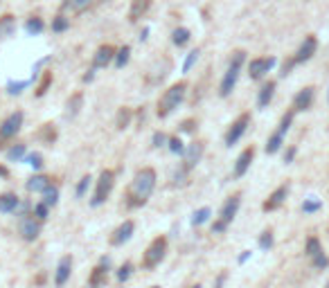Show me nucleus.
<instances>
[{
  "instance_id": "37998d69",
  "label": "nucleus",
  "mask_w": 329,
  "mask_h": 288,
  "mask_svg": "<svg viewBox=\"0 0 329 288\" xmlns=\"http://www.w3.org/2000/svg\"><path fill=\"white\" fill-rule=\"evenodd\" d=\"M210 207H201V209H196L194 214H192V225H194V228H198V225H203L207 221V218H210Z\"/></svg>"
},
{
  "instance_id": "20e7f679",
  "label": "nucleus",
  "mask_w": 329,
  "mask_h": 288,
  "mask_svg": "<svg viewBox=\"0 0 329 288\" xmlns=\"http://www.w3.org/2000/svg\"><path fill=\"white\" fill-rule=\"evenodd\" d=\"M316 52H318V36L316 34H307L305 41L300 43V48L295 50V54L289 56V59L282 63V72H280V75L282 77L291 75V70H293L295 66H302V63H307V61H311Z\"/></svg>"
},
{
  "instance_id": "0e129e2a",
  "label": "nucleus",
  "mask_w": 329,
  "mask_h": 288,
  "mask_svg": "<svg viewBox=\"0 0 329 288\" xmlns=\"http://www.w3.org/2000/svg\"><path fill=\"white\" fill-rule=\"evenodd\" d=\"M327 97H329V95H327Z\"/></svg>"
},
{
  "instance_id": "4c0bfd02",
  "label": "nucleus",
  "mask_w": 329,
  "mask_h": 288,
  "mask_svg": "<svg viewBox=\"0 0 329 288\" xmlns=\"http://www.w3.org/2000/svg\"><path fill=\"white\" fill-rule=\"evenodd\" d=\"M91 185H93V176H91V174L81 176V178H79V182H77L75 196H77V198H83V196L88 194V189H91Z\"/></svg>"
},
{
  "instance_id": "3c124183",
  "label": "nucleus",
  "mask_w": 329,
  "mask_h": 288,
  "mask_svg": "<svg viewBox=\"0 0 329 288\" xmlns=\"http://www.w3.org/2000/svg\"><path fill=\"white\" fill-rule=\"evenodd\" d=\"M25 160H27V165H29V167H34L36 171H39L41 167H43V155H41V153H29Z\"/></svg>"
},
{
  "instance_id": "5fc2aeb1",
  "label": "nucleus",
  "mask_w": 329,
  "mask_h": 288,
  "mask_svg": "<svg viewBox=\"0 0 329 288\" xmlns=\"http://www.w3.org/2000/svg\"><path fill=\"white\" fill-rule=\"evenodd\" d=\"M226 279H228V272H219V275H217V281H214V288H223Z\"/></svg>"
},
{
  "instance_id": "de8ad7c7",
  "label": "nucleus",
  "mask_w": 329,
  "mask_h": 288,
  "mask_svg": "<svg viewBox=\"0 0 329 288\" xmlns=\"http://www.w3.org/2000/svg\"><path fill=\"white\" fill-rule=\"evenodd\" d=\"M167 142H169V138H167L163 131H156L154 138H151V146L154 149H163V146H167Z\"/></svg>"
},
{
  "instance_id": "a18cd8bd",
  "label": "nucleus",
  "mask_w": 329,
  "mask_h": 288,
  "mask_svg": "<svg viewBox=\"0 0 329 288\" xmlns=\"http://www.w3.org/2000/svg\"><path fill=\"white\" fill-rule=\"evenodd\" d=\"M32 214H34L36 218H39L41 223H45V221H48V216H50V207L45 205L43 201H41V203H36V205L32 207Z\"/></svg>"
},
{
  "instance_id": "13d9d810",
  "label": "nucleus",
  "mask_w": 329,
  "mask_h": 288,
  "mask_svg": "<svg viewBox=\"0 0 329 288\" xmlns=\"http://www.w3.org/2000/svg\"><path fill=\"white\" fill-rule=\"evenodd\" d=\"M7 174H9V171H7V167H3V165H0V178H7Z\"/></svg>"
},
{
  "instance_id": "e433bc0d",
  "label": "nucleus",
  "mask_w": 329,
  "mask_h": 288,
  "mask_svg": "<svg viewBox=\"0 0 329 288\" xmlns=\"http://www.w3.org/2000/svg\"><path fill=\"white\" fill-rule=\"evenodd\" d=\"M257 243H259V250H264V252H268L271 248H273V243H275V237H273V230H264L262 234H259V239H257Z\"/></svg>"
},
{
  "instance_id": "4468645a",
  "label": "nucleus",
  "mask_w": 329,
  "mask_h": 288,
  "mask_svg": "<svg viewBox=\"0 0 329 288\" xmlns=\"http://www.w3.org/2000/svg\"><path fill=\"white\" fill-rule=\"evenodd\" d=\"M108 268H111V259H108V257H102V259H99V264L95 266V268H93L91 277H88V286H91V288L106 286V281H108Z\"/></svg>"
},
{
  "instance_id": "72a5a7b5",
  "label": "nucleus",
  "mask_w": 329,
  "mask_h": 288,
  "mask_svg": "<svg viewBox=\"0 0 329 288\" xmlns=\"http://www.w3.org/2000/svg\"><path fill=\"white\" fill-rule=\"evenodd\" d=\"M293 119H295V111H286L284 115H282V119H280V124H278V129L275 131L286 138V133H289L291 126H293Z\"/></svg>"
},
{
  "instance_id": "58836bf2",
  "label": "nucleus",
  "mask_w": 329,
  "mask_h": 288,
  "mask_svg": "<svg viewBox=\"0 0 329 288\" xmlns=\"http://www.w3.org/2000/svg\"><path fill=\"white\" fill-rule=\"evenodd\" d=\"M52 79H54V77H52V70H45V72H43V79H41V83L36 86V92H34V95H36V97H43L45 92H48V88L52 86Z\"/></svg>"
},
{
  "instance_id": "bf43d9fd",
  "label": "nucleus",
  "mask_w": 329,
  "mask_h": 288,
  "mask_svg": "<svg viewBox=\"0 0 329 288\" xmlns=\"http://www.w3.org/2000/svg\"><path fill=\"white\" fill-rule=\"evenodd\" d=\"M192 288H201V286H198V284H196V286H192Z\"/></svg>"
},
{
  "instance_id": "6e6d98bb",
  "label": "nucleus",
  "mask_w": 329,
  "mask_h": 288,
  "mask_svg": "<svg viewBox=\"0 0 329 288\" xmlns=\"http://www.w3.org/2000/svg\"><path fill=\"white\" fill-rule=\"evenodd\" d=\"M93 79H95V68H91V70H88L86 75L81 77V81H83V83H91Z\"/></svg>"
},
{
  "instance_id": "052dcab7",
  "label": "nucleus",
  "mask_w": 329,
  "mask_h": 288,
  "mask_svg": "<svg viewBox=\"0 0 329 288\" xmlns=\"http://www.w3.org/2000/svg\"><path fill=\"white\" fill-rule=\"evenodd\" d=\"M149 288H160V286H149Z\"/></svg>"
},
{
  "instance_id": "6ab92c4d",
  "label": "nucleus",
  "mask_w": 329,
  "mask_h": 288,
  "mask_svg": "<svg viewBox=\"0 0 329 288\" xmlns=\"http://www.w3.org/2000/svg\"><path fill=\"white\" fill-rule=\"evenodd\" d=\"M253 160H255V146L250 144L246 146V149L239 153V158L234 160V167H232V176L234 178H242V176H246V171L250 169V165H253Z\"/></svg>"
},
{
  "instance_id": "e2e57ef3",
  "label": "nucleus",
  "mask_w": 329,
  "mask_h": 288,
  "mask_svg": "<svg viewBox=\"0 0 329 288\" xmlns=\"http://www.w3.org/2000/svg\"><path fill=\"white\" fill-rule=\"evenodd\" d=\"M102 3H108V0H102Z\"/></svg>"
},
{
  "instance_id": "c85d7f7f",
  "label": "nucleus",
  "mask_w": 329,
  "mask_h": 288,
  "mask_svg": "<svg viewBox=\"0 0 329 288\" xmlns=\"http://www.w3.org/2000/svg\"><path fill=\"white\" fill-rule=\"evenodd\" d=\"M282 144H284V135H280L278 131H273V133H271V138L266 140L264 151H266L268 155H275V153H278V151L282 149Z\"/></svg>"
},
{
  "instance_id": "a878e982",
  "label": "nucleus",
  "mask_w": 329,
  "mask_h": 288,
  "mask_svg": "<svg viewBox=\"0 0 329 288\" xmlns=\"http://www.w3.org/2000/svg\"><path fill=\"white\" fill-rule=\"evenodd\" d=\"M20 207V198L14 191H5L0 194V212L3 214H12Z\"/></svg>"
},
{
  "instance_id": "39448f33",
  "label": "nucleus",
  "mask_w": 329,
  "mask_h": 288,
  "mask_svg": "<svg viewBox=\"0 0 329 288\" xmlns=\"http://www.w3.org/2000/svg\"><path fill=\"white\" fill-rule=\"evenodd\" d=\"M239 207H242V191H234L232 196H228L226 201H223L221 209H219V218L212 223V232L214 234H223L228 230V225L234 221V216H237Z\"/></svg>"
},
{
  "instance_id": "f704fd0d",
  "label": "nucleus",
  "mask_w": 329,
  "mask_h": 288,
  "mask_svg": "<svg viewBox=\"0 0 329 288\" xmlns=\"http://www.w3.org/2000/svg\"><path fill=\"white\" fill-rule=\"evenodd\" d=\"M129 59H131V45H122V48L117 50L115 61H113V63H115L117 70H122V68L129 63Z\"/></svg>"
},
{
  "instance_id": "864d4df0",
  "label": "nucleus",
  "mask_w": 329,
  "mask_h": 288,
  "mask_svg": "<svg viewBox=\"0 0 329 288\" xmlns=\"http://www.w3.org/2000/svg\"><path fill=\"white\" fill-rule=\"evenodd\" d=\"M196 126V119H185V122L181 124V133H192Z\"/></svg>"
},
{
  "instance_id": "2f4dec72",
  "label": "nucleus",
  "mask_w": 329,
  "mask_h": 288,
  "mask_svg": "<svg viewBox=\"0 0 329 288\" xmlns=\"http://www.w3.org/2000/svg\"><path fill=\"white\" fill-rule=\"evenodd\" d=\"M50 29L54 34H64L70 29V18L66 16V14H56L54 18H52V25H50Z\"/></svg>"
},
{
  "instance_id": "412c9836",
  "label": "nucleus",
  "mask_w": 329,
  "mask_h": 288,
  "mask_svg": "<svg viewBox=\"0 0 329 288\" xmlns=\"http://www.w3.org/2000/svg\"><path fill=\"white\" fill-rule=\"evenodd\" d=\"M158 66H160V59H156V61H154V66L149 68L147 77H144V79H147V83H151V86L160 83V81H163L165 77L171 72V61H169V59H167V63H165L163 68H158Z\"/></svg>"
},
{
  "instance_id": "cd10ccee",
  "label": "nucleus",
  "mask_w": 329,
  "mask_h": 288,
  "mask_svg": "<svg viewBox=\"0 0 329 288\" xmlns=\"http://www.w3.org/2000/svg\"><path fill=\"white\" fill-rule=\"evenodd\" d=\"M131 119H133V108L122 106V108L117 111V117H115V126H117V131H124V129L131 126Z\"/></svg>"
},
{
  "instance_id": "f8f14e48",
  "label": "nucleus",
  "mask_w": 329,
  "mask_h": 288,
  "mask_svg": "<svg viewBox=\"0 0 329 288\" xmlns=\"http://www.w3.org/2000/svg\"><path fill=\"white\" fill-rule=\"evenodd\" d=\"M250 126V113H242L237 119L230 124V129L226 131V138H223V142H226V146H234L239 142V140L244 138V133L248 131Z\"/></svg>"
},
{
  "instance_id": "a211bd4d",
  "label": "nucleus",
  "mask_w": 329,
  "mask_h": 288,
  "mask_svg": "<svg viewBox=\"0 0 329 288\" xmlns=\"http://www.w3.org/2000/svg\"><path fill=\"white\" fill-rule=\"evenodd\" d=\"M286 196H289V182H284V185H280L278 189H273L268 194V198L262 203V209L264 212H275L278 207L284 205Z\"/></svg>"
},
{
  "instance_id": "423d86ee",
  "label": "nucleus",
  "mask_w": 329,
  "mask_h": 288,
  "mask_svg": "<svg viewBox=\"0 0 329 288\" xmlns=\"http://www.w3.org/2000/svg\"><path fill=\"white\" fill-rule=\"evenodd\" d=\"M23 119H25L23 111H14L0 122V149L12 144V140L16 138L20 133V129H23Z\"/></svg>"
},
{
  "instance_id": "c03bdc74",
  "label": "nucleus",
  "mask_w": 329,
  "mask_h": 288,
  "mask_svg": "<svg viewBox=\"0 0 329 288\" xmlns=\"http://www.w3.org/2000/svg\"><path fill=\"white\" fill-rule=\"evenodd\" d=\"M39 138L43 140V142H48V144L54 142V140H56V129H54V124H43V129H41Z\"/></svg>"
},
{
  "instance_id": "bb28decb",
  "label": "nucleus",
  "mask_w": 329,
  "mask_h": 288,
  "mask_svg": "<svg viewBox=\"0 0 329 288\" xmlns=\"http://www.w3.org/2000/svg\"><path fill=\"white\" fill-rule=\"evenodd\" d=\"M14 29H16V18H14L12 14H3V16H0V41L9 39V36L14 34Z\"/></svg>"
},
{
  "instance_id": "6e6552de",
  "label": "nucleus",
  "mask_w": 329,
  "mask_h": 288,
  "mask_svg": "<svg viewBox=\"0 0 329 288\" xmlns=\"http://www.w3.org/2000/svg\"><path fill=\"white\" fill-rule=\"evenodd\" d=\"M165 257H167V237H156L149 243V248L142 252V268L144 270L158 268Z\"/></svg>"
},
{
  "instance_id": "f3484780",
  "label": "nucleus",
  "mask_w": 329,
  "mask_h": 288,
  "mask_svg": "<svg viewBox=\"0 0 329 288\" xmlns=\"http://www.w3.org/2000/svg\"><path fill=\"white\" fill-rule=\"evenodd\" d=\"M133 232H135V223H133V221H124V223H119L117 228L111 232V237H108V243L115 245V248H119V245H124L129 239L133 237Z\"/></svg>"
},
{
  "instance_id": "ea45409f",
  "label": "nucleus",
  "mask_w": 329,
  "mask_h": 288,
  "mask_svg": "<svg viewBox=\"0 0 329 288\" xmlns=\"http://www.w3.org/2000/svg\"><path fill=\"white\" fill-rule=\"evenodd\" d=\"M43 203H45L48 207H54L56 203H59V187H56V185L48 187V189L43 191Z\"/></svg>"
},
{
  "instance_id": "79ce46f5",
  "label": "nucleus",
  "mask_w": 329,
  "mask_h": 288,
  "mask_svg": "<svg viewBox=\"0 0 329 288\" xmlns=\"http://www.w3.org/2000/svg\"><path fill=\"white\" fill-rule=\"evenodd\" d=\"M167 149H169L174 155H181V158H183V153H185V144H183V140L178 138V135H171L169 142H167Z\"/></svg>"
},
{
  "instance_id": "393cba45",
  "label": "nucleus",
  "mask_w": 329,
  "mask_h": 288,
  "mask_svg": "<svg viewBox=\"0 0 329 288\" xmlns=\"http://www.w3.org/2000/svg\"><path fill=\"white\" fill-rule=\"evenodd\" d=\"M83 108V92H72L66 102V119H75Z\"/></svg>"
},
{
  "instance_id": "2eb2a0df",
  "label": "nucleus",
  "mask_w": 329,
  "mask_h": 288,
  "mask_svg": "<svg viewBox=\"0 0 329 288\" xmlns=\"http://www.w3.org/2000/svg\"><path fill=\"white\" fill-rule=\"evenodd\" d=\"M115 54H117V48H113V45H99L95 50V54H93V68L95 70H102V68H108L115 61Z\"/></svg>"
},
{
  "instance_id": "473e14b6",
  "label": "nucleus",
  "mask_w": 329,
  "mask_h": 288,
  "mask_svg": "<svg viewBox=\"0 0 329 288\" xmlns=\"http://www.w3.org/2000/svg\"><path fill=\"white\" fill-rule=\"evenodd\" d=\"M43 29H45V20L41 16H32V18H27V23H25V32H27L29 36H39Z\"/></svg>"
},
{
  "instance_id": "5701e85b",
  "label": "nucleus",
  "mask_w": 329,
  "mask_h": 288,
  "mask_svg": "<svg viewBox=\"0 0 329 288\" xmlns=\"http://www.w3.org/2000/svg\"><path fill=\"white\" fill-rule=\"evenodd\" d=\"M275 88H278V81H273V79L262 83V88H259V92H257V108H266L271 102H273Z\"/></svg>"
},
{
  "instance_id": "ddd939ff",
  "label": "nucleus",
  "mask_w": 329,
  "mask_h": 288,
  "mask_svg": "<svg viewBox=\"0 0 329 288\" xmlns=\"http://www.w3.org/2000/svg\"><path fill=\"white\" fill-rule=\"evenodd\" d=\"M313 102H316V88H313V86H305V88H300V90L295 92L291 111H295V113H307V111H309V108L313 106Z\"/></svg>"
},
{
  "instance_id": "8fccbe9b",
  "label": "nucleus",
  "mask_w": 329,
  "mask_h": 288,
  "mask_svg": "<svg viewBox=\"0 0 329 288\" xmlns=\"http://www.w3.org/2000/svg\"><path fill=\"white\" fill-rule=\"evenodd\" d=\"M198 54H201V52H198V50H192L190 54H187L185 63H183V72H190V70H192V66H194L196 61H198Z\"/></svg>"
},
{
  "instance_id": "a19ab883",
  "label": "nucleus",
  "mask_w": 329,
  "mask_h": 288,
  "mask_svg": "<svg viewBox=\"0 0 329 288\" xmlns=\"http://www.w3.org/2000/svg\"><path fill=\"white\" fill-rule=\"evenodd\" d=\"M133 275V264L131 261H124L122 266L117 268V284H124V281H129Z\"/></svg>"
},
{
  "instance_id": "7ed1b4c3",
  "label": "nucleus",
  "mask_w": 329,
  "mask_h": 288,
  "mask_svg": "<svg viewBox=\"0 0 329 288\" xmlns=\"http://www.w3.org/2000/svg\"><path fill=\"white\" fill-rule=\"evenodd\" d=\"M246 63V52L244 50H234L230 61H228V68L226 72H223V79L219 83V97H230V92L234 90V86H237L239 81V75H242V68Z\"/></svg>"
},
{
  "instance_id": "dca6fc26",
  "label": "nucleus",
  "mask_w": 329,
  "mask_h": 288,
  "mask_svg": "<svg viewBox=\"0 0 329 288\" xmlns=\"http://www.w3.org/2000/svg\"><path fill=\"white\" fill-rule=\"evenodd\" d=\"M72 254H64L59 259V264H56V270H54V286L56 288H64L68 284V279H70L72 275Z\"/></svg>"
},
{
  "instance_id": "f03ea898",
  "label": "nucleus",
  "mask_w": 329,
  "mask_h": 288,
  "mask_svg": "<svg viewBox=\"0 0 329 288\" xmlns=\"http://www.w3.org/2000/svg\"><path fill=\"white\" fill-rule=\"evenodd\" d=\"M185 95H187V81H176V83H171V86L167 88L163 95H160V99H158V108H156V115H158L160 119L169 117V115L174 113L183 102H185Z\"/></svg>"
},
{
  "instance_id": "aec40b11",
  "label": "nucleus",
  "mask_w": 329,
  "mask_h": 288,
  "mask_svg": "<svg viewBox=\"0 0 329 288\" xmlns=\"http://www.w3.org/2000/svg\"><path fill=\"white\" fill-rule=\"evenodd\" d=\"M48 187H52V178L48 174H34L27 178V182H25V189L29 194H43Z\"/></svg>"
},
{
  "instance_id": "9b49d317",
  "label": "nucleus",
  "mask_w": 329,
  "mask_h": 288,
  "mask_svg": "<svg viewBox=\"0 0 329 288\" xmlns=\"http://www.w3.org/2000/svg\"><path fill=\"white\" fill-rule=\"evenodd\" d=\"M41 228H43V223H41L34 214H27V216L18 218V234H20V239L27 241V243H32V241L39 239Z\"/></svg>"
},
{
  "instance_id": "9d476101",
  "label": "nucleus",
  "mask_w": 329,
  "mask_h": 288,
  "mask_svg": "<svg viewBox=\"0 0 329 288\" xmlns=\"http://www.w3.org/2000/svg\"><path fill=\"white\" fill-rule=\"evenodd\" d=\"M275 66H278V59H275V56H255L248 63V77L253 81H259V79H264Z\"/></svg>"
},
{
  "instance_id": "49530a36",
  "label": "nucleus",
  "mask_w": 329,
  "mask_h": 288,
  "mask_svg": "<svg viewBox=\"0 0 329 288\" xmlns=\"http://www.w3.org/2000/svg\"><path fill=\"white\" fill-rule=\"evenodd\" d=\"M318 209H322L320 201H316V198H305V203H302V212H305V214H313V212H318Z\"/></svg>"
},
{
  "instance_id": "680f3d73",
  "label": "nucleus",
  "mask_w": 329,
  "mask_h": 288,
  "mask_svg": "<svg viewBox=\"0 0 329 288\" xmlns=\"http://www.w3.org/2000/svg\"><path fill=\"white\" fill-rule=\"evenodd\" d=\"M325 288H329V281H327V284H325Z\"/></svg>"
},
{
  "instance_id": "603ef678",
  "label": "nucleus",
  "mask_w": 329,
  "mask_h": 288,
  "mask_svg": "<svg viewBox=\"0 0 329 288\" xmlns=\"http://www.w3.org/2000/svg\"><path fill=\"white\" fill-rule=\"evenodd\" d=\"M295 155H297V146H289V149L284 151V162L286 165H291V162L295 160Z\"/></svg>"
},
{
  "instance_id": "b1692460",
  "label": "nucleus",
  "mask_w": 329,
  "mask_h": 288,
  "mask_svg": "<svg viewBox=\"0 0 329 288\" xmlns=\"http://www.w3.org/2000/svg\"><path fill=\"white\" fill-rule=\"evenodd\" d=\"M93 3L95 0H64L61 3V14H83L86 9L93 7Z\"/></svg>"
},
{
  "instance_id": "f257e3e1",
  "label": "nucleus",
  "mask_w": 329,
  "mask_h": 288,
  "mask_svg": "<svg viewBox=\"0 0 329 288\" xmlns=\"http://www.w3.org/2000/svg\"><path fill=\"white\" fill-rule=\"evenodd\" d=\"M156 182H158L156 169H151V167L138 169L133 176V180H131V185H129V189H127V205L131 209L147 205V201L156 189Z\"/></svg>"
},
{
  "instance_id": "0eeeda50",
  "label": "nucleus",
  "mask_w": 329,
  "mask_h": 288,
  "mask_svg": "<svg viewBox=\"0 0 329 288\" xmlns=\"http://www.w3.org/2000/svg\"><path fill=\"white\" fill-rule=\"evenodd\" d=\"M113 187H115V171L113 169H104L99 178L95 180V191H93V198H91V205L93 207H99L106 203V198L111 196Z\"/></svg>"
},
{
  "instance_id": "4d7b16f0",
  "label": "nucleus",
  "mask_w": 329,
  "mask_h": 288,
  "mask_svg": "<svg viewBox=\"0 0 329 288\" xmlns=\"http://www.w3.org/2000/svg\"><path fill=\"white\" fill-rule=\"evenodd\" d=\"M250 254H253L250 250H244V254H239V264H246V261L250 259Z\"/></svg>"
},
{
  "instance_id": "09e8293b",
  "label": "nucleus",
  "mask_w": 329,
  "mask_h": 288,
  "mask_svg": "<svg viewBox=\"0 0 329 288\" xmlns=\"http://www.w3.org/2000/svg\"><path fill=\"white\" fill-rule=\"evenodd\" d=\"M311 264H313V268H316V270H327V268H329V257H327L325 252H322V254L313 257Z\"/></svg>"
},
{
  "instance_id": "7c9ffc66",
  "label": "nucleus",
  "mask_w": 329,
  "mask_h": 288,
  "mask_svg": "<svg viewBox=\"0 0 329 288\" xmlns=\"http://www.w3.org/2000/svg\"><path fill=\"white\" fill-rule=\"evenodd\" d=\"M305 252L309 259H313V257H318V254H322L325 250H322V243H320V239L316 237V234H311L309 239H307V243H305Z\"/></svg>"
},
{
  "instance_id": "1a4fd4ad",
  "label": "nucleus",
  "mask_w": 329,
  "mask_h": 288,
  "mask_svg": "<svg viewBox=\"0 0 329 288\" xmlns=\"http://www.w3.org/2000/svg\"><path fill=\"white\" fill-rule=\"evenodd\" d=\"M203 153H205V142H203V140H194V142H190L185 146V153H183V162H181L178 171H183V174L187 176L198 162H201Z\"/></svg>"
},
{
  "instance_id": "4be33fe9",
  "label": "nucleus",
  "mask_w": 329,
  "mask_h": 288,
  "mask_svg": "<svg viewBox=\"0 0 329 288\" xmlns=\"http://www.w3.org/2000/svg\"><path fill=\"white\" fill-rule=\"evenodd\" d=\"M154 0H131V9H129V23H138L147 16Z\"/></svg>"
},
{
  "instance_id": "c9c22d12",
  "label": "nucleus",
  "mask_w": 329,
  "mask_h": 288,
  "mask_svg": "<svg viewBox=\"0 0 329 288\" xmlns=\"http://www.w3.org/2000/svg\"><path fill=\"white\" fill-rule=\"evenodd\" d=\"M25 151H27V146H25V144H12V146H9V149H7V160L9 162H20V160H23L25 158Z\"/></svg>"
},
{
  "instance_id": "c756f323",
  "label": "nucleus",
  "mask_w": 329,
  "mask_h": 288,
  "mask_svg": "<svg viewBox=\"0 0 329 288\" xmlns=\"http://www.w3.org/2000/svg\"><path fill=\"white\" fill-rule=\"evenodd\" d=\"M192 39V32L187 27H176L174 32H171V43L176 45V48H185L187 43H190Z\"/></svg>"
}]
</instances>
